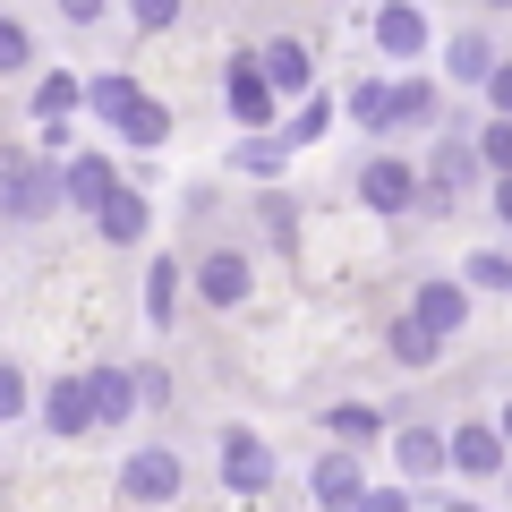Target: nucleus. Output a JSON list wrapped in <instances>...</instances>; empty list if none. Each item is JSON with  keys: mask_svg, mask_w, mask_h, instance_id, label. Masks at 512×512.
<instances>
[{"mask_svg": "<svg viewBox=\"0 0 512 512\" xmlns=\"http://www.w3.org/2000/svg\"><path fill=\"white\" fill-rule=\"evenodd\" d=\"M52 197H60V180L43 163H9V180H0V214H52Z\"/></svg>", "mask_w": 512, "mask_h": 512, "instance_id": "1", "label": "nucleus"}, {"mask_svg": "<svg viewBox=\"0 0 512 512\" xmlns=\"http://www.w3.org/2000/svg\"><path fill=\"white\" fill-rule=\"evenodd\" d=\"M222 478H231L239 495H265V487H274V453H265L256 436H231V453H222Z\"/></svg>", "mask_w": 512, "mask_h": 512, "instance_id": "2", "label": "nucleus"}, {"mask_svg": "<svg viewBox=\"0 0 512 512\" xmlns=\"http://www.w3.org/2000/svg\"><path fill=\"white\" fill-rule=\"evenodd\" d=\"M444 461L470 470V478H495V470H504V436H495V427H461V436L444 444Z\"/></svg>", "mask_w": 512, "mask_h": 512, "instance_id": "3", "label": "nucleus"}, {"mask_svg": "<svg viewBox=\"0 0 512 512\" xmlns=\"http://www.w3.org/2000/svg\"><path fill=\"white\" fill-rule=\"evenodd\" d=\"M359 197L376 205V214H402V205L419 197V180H410V163H367V180H359Z\"/></svg>", "mask_w": 512, "mask_h": 512, "instance_id": "4", "label": "nucleus"}, {"mask_svg": "<svg viewBox=\"0 0 512 512\" xmlns=\"http://www.w3.org/2000/svg\"><path fill=\"white\" fill-rule=\"evenodd\" d=\"M256 77H265V94H299L308 86V43H265V52H256Z\"/></svg>", "mask_w": 512, "mask_h": 512, "instance_id": "5", "label": "nucleus"}, {"mask_svg": "<svg viewBox=\"0 0 512 512\" xmlns=\"http://www.w3.org/2000/svg\"><path fill=\"white\" fill-rule=\"evenodd\" d=\"M43 419H52V436H86V427H94V410H86V384H77V376H60L52 393H43Z\"/></svg>", "mask_w": 512, "mask_h": 512, "instance_id": "6", "label": "nucleus"}, {"mask_svg": "<svg viewBox=\"0 0 512 512\" xmlns=\"http://www.w3.org/2000/svg\"><path fill=\"white\" fill-rule=\"evenodd\" d=\"M120 487L137 495V504H163V495L180 487V461H171V453H137V461H128V478H120Z\"/></svg>", "mask_w": 512, "mask_h": 512, "instance_id": "7", "label": "nucleus"}, {"mask_svg": "<svg viewBox=\"0 0 512 512\" xmlns=\"http://www.w3.org/2000/svg\"><path fill=\"white\" fill-rule=\"evenodd\" d=\"M461 316H470V299H461L453 282H427V291H419V316H410V325H419V333H436V342H444V333H453Z\"/></svg>", "mask_w": 512, "mask_h": 512, "instance_id": "8", "label": "nucleus"}, {"mask_svg": "<svg viewBox=\"0 0 512 512\" xmlns=\"http://www.w3.org/2000/svg\"><path fill=\"white\" fill-rule=\"evenodd\" d=\"M60 197H69V205H94V214H103V205H111V163L77 154V163L60 171Z\"/></svg>", "mask_w": 512, "mask_h": 512, "instance_id": "9", "label": "nucleus"}, {"mask_svg": "<svg viewBox=\"0 0 512 512\" xmlns=\"http://www.w3.org/2000/svg\"><path fill=\"white\" fill-rule=\"evenodd\" d=\"M86 410H94V419H128V410H137V384H128V367H94Z\"/></svg>", "mask_w": 512, "mask_h": 512, "instance_id": "10", "label": "nucleus"}, {"mask_svg": "<svg viewBox=\"0 0 512 512\" xmlns=\"http://www.w3.org/2000/svg\"><path fill=\"white\" fill-rule=\"evenodd\" d=\"M359 470H350V453H333V461H316V504H333V512H350L359 504Z\"/></svg>", "mask_w": 512, "mask_h": 512, "instance_id": "11", "label": "nucleus"}, {"mask_svg": "<svg viewBox=\"0 0 512 512\" xmlns=\"http://www.w3.org/2000/svg\"><path fill=\"white\" fill-rule=\"evenodd\" d=\"M376 43H384V52H419V43H427V18L410 9V0H393V9L376 18Z\"/></svg>", "mask_w": 512, "mask_h": 512, "instance_id": "12", "label": "nucleus"}, {"mask_svg": "<svg viewBox=\"0 0 512 512\" xmlns=\"http://www.w3.org/2000/svg\"><path fill=\"white\" fill-rule=\"evenodd\" d=\"M205 299H214V308H239V299H248V265H239V256H205Z\"/></svg>", "mask_w": 512, "mask_h": 512, "instance_id": "13", "label": "nucleus"}, {"mask_svg": "<svg viewBox=\"0 0 512 512\" xmlns=\"http://www.w3.org/2000/svg\"><path fill=\"white\" fill-rule=\"evenodd\" d=\"M231 111H239V120H274V94H265V77H256V60H239V69H231Z\"/></svg>", "mask_w": 512, "mask_h": 512, "instance_id": "14", "label": "nucleus"}, {"mask_svg": "<svg viewBox=\"0 0 512 512\" xmlns=\"http://www.w3.org/2000/svg\"><path fill=\"white\" fill-rule=\"evenodd\" d=\"M103 231H111V239H137V231H146V197L111 188V205H103Z\"/></svg>", "mask_w": 512, "mask_h": 512, "instance_id": "15", "label": "nucleus"}, {"mask_svg": "<svg viewBox=\"0 0 512 512\" xmlns=\"http://www.w3.org/2000/svg\"><path fill=\"white\" fill-rule=\"evenodd\" d=\"M146 308H154V325H171V308H180V265H154V282H146Z\"/></svg>", "mask_w": 512, "mask_h": 512, "instance_id": "16", "label": "nucleus"}, {"mask_svg": "<svg viewBox=\"0 0 512 512\" xmlns=\"http://www.w3.org/2000/svg\"><path fill=\"white\" fill-rule=\"evenodd\" d=\"M350 111H359L367 128H384V120H402V86H359V103H350Z\"/></svg>", "mask_w": 512, "mask_h": 512, "instance_id": "17", "label": "nucleus"}, {"mask_svg": "<svg viewBox=\"0 0 512 512\" xmlns=\"http://www.w3.org/2000/svg\"><path fill=\"white\" fill-rule=\"evenodd\" d=\"M120 128L137 137V146H163V137H171V111H163V103H137V111H128Z\"/></svg>", "mask_w": 512, "mask_h": 512, "instance_id": "18", "label": "nucleus"}, {"mask_svg": "<svg viewBox=\"0 0 512 512\" xmlns=\"http://www.w3.org/2000/svg\"><path fill=\"white\" fill-rule=\"evenodd\" d=\"M137 103H146V94L128 86V77H103V86H94V111H103V120H128Z\"/></svg>", "mask_w": 512, "mask_h": 512, "instance_id": "19", "label": "nucleus"}, {"mask_svg": "<svg viewBox=\"0 0 512 512\" xmlns=\"http://www.w3.org/2000/svg\"><path fill=\"white\" fill-rule=\"evenodd\" d=\"M393 350H402V367H427V359H436V333H419L402 316V325H393Z\"/></svg>", "mask_w": 512, "mask_h": 512, "instance_id": "20", "label": "nucleus"}, {"mask_svg": "<svg viewBox=\"0 0 512 512\" xmlns=\"http://www.w3.org/2000/svg\"><path fill=\"white\" fill-rule=\"evenodd\" d=\"M402 470H410V478L444 470V444H436V436H402Z\"/></svg>", "mask_w": 512, "mask_h": 512, "instance_id": "21", "label": "nucleus"}, {"mask_svg": "<svg viewBox=\"0 0 512 512\" xmlns=\"http://www.w3.org/2000/svg\"><path fill=\"white\" fill-rule=\"evenodd\" d=\"M77 94H86V86H69V77H43V94H35V111H43V120L60 128V111H69Z\"/></svg>", "mask_w": 512, "mask_h": 512, "instance_id": "22", "label": "nucleus"}, {"mask_svg": "<svg viewBox=\"0 0 512 512\" xmlns=\"http://www.w3.org/2000/svg\"><path fill=\"white\" fill-rule=\"evenodd\" d=\"M470 282H478V291H512V256H478Z\"/></svg>", "mask_w": 512, "mask_h": 512, "instance_id": "23", "label": "nucleus"}, {"mask_svg": "<svg viewBox=\"0 0 512 512\" xmlns=\"http://www.w3.org/2000/svg\"><path fill=\"white\" fill-rule=\"evenodd\" d=\"M453 69H461V77H487V35H461V43H453Z\"/></svg>", "mask_w": 512, "mask_h": 512, "instance_id": "24", "label": "nucleus"}, {"mask_svg": "<svg viewBox=\"0 0 512 512\" xmlns=\"http://www.w3.org/2000/svg\"><path fill=\"white\" fill-rule=\"evenodd\" d=\"M333 436H376V410H367V402H350V410H333Z\"/></svg>", "mask_w": 512, "mask_h": 512, "instance_id": "25", "label": "nucleus"}, {"mask_svg": "<svg viewBox=\"0 0 512 512\" xmlns=\"http://www.w3.org/2000/svg\"><path fill=\"white\" fill-rule=\"evenodd\" d=\"M487 163L512 180V120H495V128H487Z\"/></svg>", "mask_w": 512, "mask_h": 512, "instance_id": "26", "label": "nucleus"}, {"mask_svg": "<svg viewBox=\"0 0 512 512\" xmlns=\"http://www.w3.org/2000/svg\"><path fill=\"white\" fill-rule=\"evenodd\" d=\"M18 410H26V376H18V367H0V419H18Z\"/></svg>", "mask_w": 512, "mask_h": 512, "instance_id": "27", "label": "nucleus"}, {"mask_svg": "<svg viewBox=\"0 0 512 512\" xmlns=\"http://www.w3.org/2000/svg\"><path fill=\"white\" fill-rule=\"evenodd\" d=\"M128 18H137V26H171V18H180V0H128Z\"/></svg>", "mask_w": 512, "mask_h": 512, "instance_id": "28", "label": "nucleus"}, {"mask_svg": "<svg viewBox=\"0 0 512 512\" xmlns=\"http://www.w3.org/2000/svg\"><path fill=\"white\" fill-rule=\"evenodd\" d=\"M325 120H333V111H325V103H308V111L291 120V146H308V137H325Z\"/></svg>", "mask_w": 512, "mask_h": 512, "instance_id": "29", "label": "nucleus"}, {"mask_svg": "<svg viewBox=\"0 0 512 512\" xmlns=\"http://www.w3.org/2000/svg\"><path fill=\"white\" fill-rule=\"evenodd\" d=\"M487 94H495V111L512 120V69H487Z\"/></svg>", "mask_w": 512, "mask_h": 512, "instance_id": "30", "label": "nucleus"}, {"mask_svg": "<svg viewBox=\"0 0 512 512\" xmlns=\"http://www.w3.org/2000/svg\"><path fill=\"white\" fill-rule=\"evenodd\" d=\"M18 60H26V35H18V26H0V69H18Z\"/></svg>", "mask_w": 512, "mask_h": 512, "instance_id": "31", "label": "nucleus"}, {"mask_svg": "<svg viewBox=\"0 0 512 512\" xmlns=\"http://www.w3.org/2000/svg\"><path fill=\"white\" fill-rule=\"evenodd\" d=\"M359 512H410V495H359Z\"/></svg>", "mask_w": 512, "mask_h": 512, "instance_id": "32", "label": "nucleus"}, {"mask_svg": "<svg viewBox=\"0 0 512 512\" xmlns=\"http://www.w3.org/2000/svg\"><path fill=\"white\" fill-rule=\"evenodd\" d=\"M60 9H69V18H94V9H103V0H60Z\"/></svg>", "mask_w": 512, "mask_h": 512, "instance_id": "33", "label": "nucleus"}, {"mask_svg": "<svg viewBox=\"0 0 512 512\" xmlns=\"http://www.w3.org/2000/svg\"><path fill=\"white\" fill-rule=\"evenodd\" d=\"M495 214H504V222H512V180H504V188H495Z\"/></svg>", "mask_w": 512, "mask_h": 512, "instance_id": "34", "label": "nucleus"}, {"mask_svg": "<svg viewBox=\"0 0 512 512\" xmlns=\"http://www.w3.org/2000/svg\"><path fill=\"white\" fill-rule=\"evenodd\" d=\"M495 436H504V444H512V410H504V427H495Z\"/></svg>", "mask_w": 512, "mask_h": 512, "instance_id": "35", "label": "nucleus"}, {"mask_svg": "<svg viewBox=\"0 0 512 512\" xmlns=\"http://www.w3.org/2000/svg\"><path fill=\"white\" fill-rule=\"evenodd\" d=\"M487 9H512V0H487Z\"/></svg>", "mask_w": 512, "mask_h": 512, "instance_id": "36", "label": "nucleus"}, {"mask_svg": "<svg viewBox=\"0 0 512 512\" xmlns=\"http://www.w3.org/2000/svg\"><path fill=\"white\" fill-rule=\"evenodd\" d=\"M453 512H478V504H453Z\"/></svg>", "mask_w": 512, "mask_h": 512, "instance_id": "37", "label": "nucleus"}]
</instances>
